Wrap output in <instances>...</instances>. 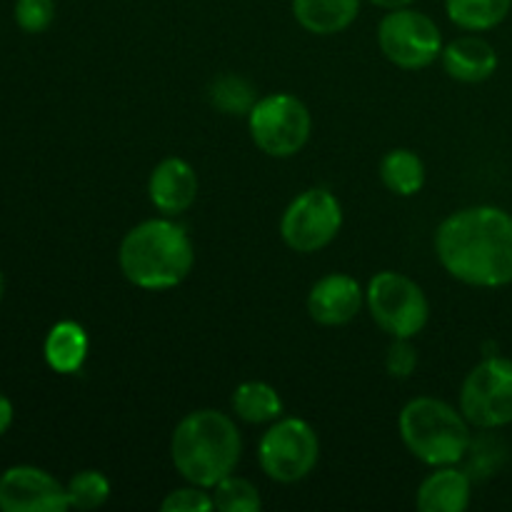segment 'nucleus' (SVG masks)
<instances>
[{"label":"nucleus","instance_id":"1","mask_svg":"<svg viewBox=\"0 0 512 512\" xmlns=\"http://www.w3.org/2000/svg\"><path fill=\"white\" fill-rule=\"evenodd\" d=\"M435 255L460 283L505 288L512 283V215L495 205L448 215L435 230Z\"/></svg>","mask_w":512,"mask_h":512},{"label":"nucleus","instance_id":"2","mask_svg":"<svg viewBox=\"0 0 512 512\" xmlns=\"http://www.w3.org/2000/svg\"><path fill=\"white\" fill-rule=\"evenodd\" d=\"M243 453L240 430L230 415L203 408L185 415L170 438V458L185 483L213 488L235 473Z\"/></svg>","mask_w":512,"mask_h":512},{"label":"nucleus","instance_id":"3","mask_svg":"<svg viewBox=\"0 0 512 512\" xmlns=\"http://www.w3.org/2000/svg\"><path fill=\"white\" fill-rule=\"evenodd\" d=\"M118 265L135 288L170 290L183 283L193 270V240L188 230L168 215L143 220L120 240Z\"/></svg>","mask_w":512,"mask_h":512},{"label":"nucleus","instance_id":"4","mask_svg":"<svg viewBox=\"0 0 512 512\" xmlns=\"http://www.w3.org/2000/svg\"><path fill=\"white\" fill-rule=\"evenodd\" d=\"M405 448L430 468L458 465L470 450V423L458 408L430 395L405 403L398 418Z\"/></svg>","mask_w":512,"mask_h":512},{"label":"nucleus","instance_id":"5","mask_svg":"<svg viewBox=\"0 0 512 512\" xmlns=\"http://www.w3.org/2000/svg\"><path fill=\"white\" fill-rule=\"evenodd\" d=\"M365 305L370 310V318L390 338L413 340L430 318V303L423 288L413 278L395 270H383L370 278Z\"/></svg>","mask_w":512,"mask_h":512},{"label":"nucleus","instance_id":"6","mask_svg":"<svg viewBox=\"0 0 512 512\" xmlns=\"http://www.w3.org/2000/svg\"><path fill=\"white\" fill-rule=\"evenodd\" d=\"M253 143L270 158H293L305 148L313 118L303 100L290 93H273L255 100L248 113Z\"/></svg>","mask_w":512,"mask_h":512},{"label":"nucleus","instance_id":"7","mask_svg":"<svg viewBox=\"0 0 512 512\" xmlns=\"http://www.w3.org/2000/svg\"><path fill=\"white\" fill-rule=\"evenodd\" d=\"M318 458V433L303 418H278L258 443L260 468L275 483H300L313 473Z\"/></svg>","mask_w":512,"mask_h":512},{"label":"nucleus","instance_id":"8","mask_svg":"<svg viewBox=\"0 0 512 512\" xmlns=\"http://www.w3.org/2000/svg\"><path fill=\"white\" fill-rule=\"evenodd\" d=\"M460 413L480 430L512 423V360L490 355L470 370L460 388Z\"/></svg>","mask_w":512,"mask_h":512},{"label":"nucleus","instance_id":"9","mask_svg":"<svg viewBox=\"0 0 512 512\" xmlns=\"http://www.w3.org/2000/svg\"><path fill=\"white\" fill-rule=\"evenodd\" d=\"M378 45L385 58L403 70H423L443 55L438 23L420 10H388L378 25Z\"/></svg>","mask_w":512,"mask_h":512},{"label":"nucleus","instance_id":"10","mask_svg":"<svg viewBox=\"0 0 512 512\" xmlns=\"http://www.w3.org/2000/svg\"><path fill=\"white\" fill-rule=\"evenodd\" d=\"M343 228V208L328 188H308L280 218V235L295 253H318Z\"/></svg>","mask_w":512,"mask_h":512},{"label":"nucleus","instance_id":"11","mask_svg":"<svg viewBox=\"0 0 512 512\" xmlns=\"http://www.w3.org/2000/svg\"><path fill=\"white\" fill-rule=\"evenodd\" d=\"M68 508V488L48 470L13 465L0 475L3 512H65Z\"/></svg>","mask_w":512,"mask_h":512},{"label":"nucleus","instance_id":"12","mask_svg":"<svg viewBox=\"0 0 512 512\" xmlns=\"http://www.w3.org/2000/svg\"><path fill=\"white\" fill-rule=\"evenodd\" d=\"M365 303V290L353 275L330 273L310 288L308 313L315 323L338 328L348 325Z\"/></svg>","mask_w":512,"mask_h":512},{"label":"nucleus","instance_id":"13","mask_svg":"<svg viewBox=\"0 0 512 512\" xmlns=\"http://www.w3.org/2000/svg\"><path fill=\"white\" fill-rule=\"evenodd\" d=\"M198 173L183 158H165L153 168L148 180V195L155 210L168 218L193 208L198 198Z\"/></svg>","mask_w":512,"mask_h":512},{"label":"nucleus","instance_id":"14","mask_svg":"<svg viewBox=\"0 0 512 512\" xmlns=\"http://www.w3.org/2000/svg\"><path fill=\"white\" fill-rule=\"evenodd\" d=\"M470 498H473L470 475L455 465H440L420 483L415 505L420 512H465Z\"/></svg>","mask_w":512,"mask_h":512},{"label":"nucleus","instance_id":"15","mask_svg":"<svg viewBox=\"0 0 512 512\" xmlns=\"http://www.w3.org/2000/svg\"><path fill=\"white\" fill-rule=\"evenodd\" d=\"M443 68L445 73L460 83H483L493 78L498 70V53L493 45L480 35H463L455 38L443 48Z\"/></svg>","mask_w":512,"mask_h":512},{"label":"nucleus","instance_id":"16","mask_svg":"<svg viewBox=\"0 0 512 512\" xmlns=\"http://www.w3.org/2000/svg\"><path fill=\"white\" fill-rule=\"evenodd\" d=\"M90 340L88 333L75 320H60L50 328L48 338H45L43 355L50 370L60 375H73L83 368L85 358H88Z\"/></svg>","mask_w":512,"mask_h":512},{"label":"nucleus","instance_id":"17","mask_svg":"<svg viewBox=\"0 0 512 512\" xmlns=\"http://www.w3.org/2000/svg\"><path fill=\"white\" fill-rule=\"evenodd\" d=\"M360 0H293V15L300 28L315 35H335L355 23Z\"/></svg>","mask_w":512,"mask_h":512},{"label":"nucleus","instance_id":"18","mask_svg":"<svg viewBox=\"0 0 512 512\" xmlns=\"http://www.w3.org/2000/svg\"><path fill=\"white\" fill-rule=\"evenodd\" d=\"M233 413L250 425L275 423L283 418V398L263 380L240 383L233 393Z\"/></svg>","mask_w":512,"mask_h":512},{"label":"nucleus","instance_id":"19","mask_svg":"<svg viewBox=\"0 0 512 512\" xmlns=\"http://www.w3.org/2000/svg\"><path fill=\"white\" fill-rule=\"evenodd\" d=\"M512 10V0H445L450 23L468 33H485L503 23Z\"/></svg>","mask_w":512,"mask_h":512},{"label":"nucleus","instance_id":"20","mask_svg":"<svg viewBox=\"0 0 512 512\" xmlns=\"http://www.w3.org/2000/svg\"><path fill=\"white\" fill-rule=\"evenodd\" d=\"M380 178L390 193L400 198L420 193L425 185V165L418 153L408 148H395L380 163Z\"/></svg>","mask_w":512,"mask_h":512},{"label":"nucleus","instance_id":"21","mask_svg":"<svg viewBox=\"0 0 512 512\" xmlns=\"http://www.w3.org/2000/svg\"><path fill=\"white\" fill-rule=\"evenodd\" d=\"M255 90L238 75H220L210 85V103L225 115H248L255 105Z\"/></svg>","mask_w":512,"mask_h":512},{"label":"nucleus","instance_id":"22","mask_svg":"<svg viewBox=\"0 0 512 512\" xmlns=\"http://www.w3.org/2000/svg\"><path fill=\"white\" fill-rule=\"evenodd\" d=\"M210 495H213L215 510L223 512H255L263 508L258 488L250 480L235 478V473L213 485Z\"/></svg>","mask_w":512,"mask_h":512},{"label":"nucleus","instance_id":"23","mask_svg":"<svg viewBox=\"0 0 512 512\" xmlns=\"http://www.w3.org/2000/svg\"><path fill=\"white\" fill-rule=\"evenodd\" d=\"M68 503L75 510H98L110 498V480L100 470H80L68 480Z\"/></svg>","mask_w":512,"mask_h":512},{"label":"nucleus","instance_id":"24","mask_svg":"<svg viewBox=\"0 0 512 512\" xmlns=\"http://www.w3.org/2000/svg\"><path fill=\"white\" fill-rule=\"evenodd\" d=\"M13 18L23 33H43L55 20V0H15Z\"/></svg>","mask_w":512,"mask_h":512},{"label":"nucleus","instance_id":"25","mask_svg":"<svg viewBox=\"0 0 512 512\" xmlns=\"http://www.w3.org/2000/svg\"><path fill=\"white\" fill-rule=\"evenodd\" d=\"M163 512H210L215 510L213 495L208 488H200V485L188 483V488L170 490L165 495V500L160 503Z\"/></svg>","mask_w":512,"mask_h":512},{"label":"nucleus","instance_id":"26","mask_svg":"<svg viewBox=\"0 0 512 512\" xmlns=\"http://www.w3.org/2000/svg\"><path fill=\"white\" fill-rule=\"evenodd\" d=\"M385 368L390 378L405 380L418 368V350L410 343V338H393L388 355H385Z\"/></svg>","mask_w":512,"mask_h":512},{"label":"nucleus","instance_id":"27","mask_svg":"<svg viewBox=\"0 0 512 512\" xmlns=\"http://www.w3.org/2000/svg\"><path fill=\"white\" fill-rule=\"evenodd\" d=\"M13 418H15L13 403H10V400L0 393V438L8 433V428L13 425Z\"/></svg>","mask_w":512,"mask_h":512},{"label":"nucleus","instance_id":"28","mask_svg":"<svg viewBox=\"0 0 512 512\" xmlns=\"http://www.w3.org/2000/svg\"><path fill=\"white\" fill-rule=\"evenodd\" d=\"M373 5H378V8L383 10H398V8H408V5H413L415 0H370Z\"/></svg>","mask_w":512,"mask_h":512},{"label":"nucleus","instance_id":"29","mask_svg":"<svg viewBox=\"0 0 512 512\" xmlns=\"http://www.w3.org/2000/svg\"><path fill=\"white\" fill-rule=\"evenodd\" d=\"M3 295H5V278H3V270H0V303H3Z\"/></svg>","mask_w":512,"mask_h":512}]
</instances>
